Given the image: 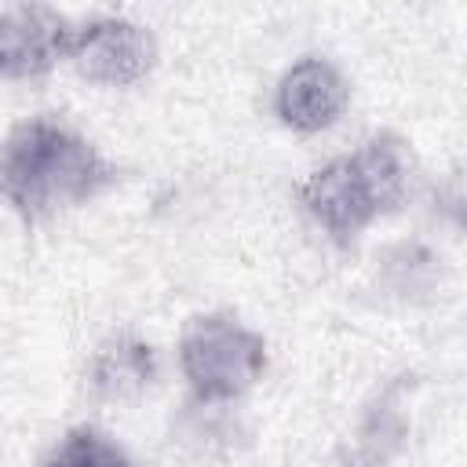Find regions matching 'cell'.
Instances as JSON below:
<instances>
[{
    "instance_id": "1",
    "label": "cell",
    "mask_w": 467,
    "mask_h": 467,
    "mask_svg": "<svg viewBox=\"0 0 467 467\" xmlns=\"http://www.w3.org/2000/svg\"><path fill=\"white\" fill-rule=\"evenodd\" d=\"M117 182V168L69 124L40 113L0 139V197L29 223L88 204Z\"/></svg>"
},
{
    "instance_id": "2",
    "label": "cell",
    "mask_w": 467,
    "mask_h": 467,
    "mask_svg": "<svg viewBox=\"0 0 467 467\" xmlns=\"http://www.w3.org/2000/svg\"><path fill=\"white\" fill-rule=\"evenodd\" d=\"M179 368L201 405L241 398L266 368V339L234 314H193L179 336Z\"/></svg>"
},
{
    "instance_id": "3",
    "label": "cell",
    "mask_w": 467,
    "mask_h": 467,
    "mask_svg": "<svg viewBox=\"0 0 467 467\" xmlns=\"http://www.w3.org/2000/svg\"><path fill=\"white\" fill-rule=\"evenodd\" d=\"M69 58L95 84H131L150 73L157 44L139 22L124 15H99L73 33Z\"/></svg>"
},
{
    "instance_id": "4",
    "label": "cell",
    "mask_w": 467,
    "mask_h": 467,
    "mask_svg": "<svg viewBox=\"0 0 467 467\" xmlns=\"http://www.w3.org/2000/svg\"><path fill=\"white\" fill-rule=\"evenodd\" d=\"M299 201L325 226V234L343 248L354 244L358 234L379 215L354 157H336L317 171H310L299 182Z\"/></svg>"
},
{
    "instance_id": "5",
    "label": "cell",
    "mask_w": 467,
    "mask_h": 467,
    "mask_svg": "<svg viewBox=\"0 0 467 467\" xmlns=\"http://www.w3.org/2000/svg\"><path fill=\"white\" fill-rule=\"evenodd\" d=\"M347 99H350V84L343 69L332 58L303 55L281 73L274 91V113L281 117V124L296 131H321L339 120Z\"/></svg>"
},
{
    "instance_id": "6",
    "label": "cell",
    "mask_w": 467,
    "mask_h": 467,
    "mask_svg": "<svg viewBox=\"0 0 467 467\" xmlns=\"http://www.w3.org/2000/svg\"><path fill=\"white\" fill-rule=\"evenodd\" d=\"M73 26L47 4H18L0 11V73L40 77L69 55Z\"/></svg>"
},
{
    "instance_id": "7",
    "label": "cell",
    "mask_w": 467,
    "mask_h": 467,
    "mask_svg": "<svg viewBox=\"0 0 467 467\" xmlns=\"http://www.w3.org/2000/svg\"><path fill=\"white\" fill-rule=\"evenodd\" d=\"M416 387L412 372H401L387 379L372 401L365 405L354 438L339 449V467H390L394 456L405 445L409 416H405V394Z\"/></svg>"
},
{
    "instance_id": "8",
    "label": "cell",
    "mask_w": 467,
    "mask_h": 467,
    "mask_svg": "<svg viewBox=\"0 0 467 467\" xmlns=\"http://www.w3.org/2000/svg\"><path fill=\"white\" fill-rule=\"evenodd\" d=\"M153 379L157 350L135 332L106 336L84 365V387L95 401H135Z\"/></svg>"
},
{
    "instance_id": "9",
    "label": "cell",
    "mask_w": 467,
    "mask_h": 467,
    "mask_svg": "<svg viewBox=\"0 0 467 467\" xmlns=\"http://www.w3.org/2000/svg\"><path fill=\"white\" fill-rule=\"evenodd\" d=\"M354 164L368 186L376 212H398L412 197L416 157L398 131H376L354 153Z\"/></svg>"
},
{
    "instance_id": "10",
    "label": "cell",
    "mask_w": 467,
    "mask_h": 467,
    "mask_svg": "<svg viewBox=\"0 0 467 467\" xmlns=\"http://www.w3.org/2000/svg\"><path fill=\"white\" fill-rule=\"evenodd\" d=\"M441 259L423 244V241H398L379 255V281L401 296V299H416L423 292H434L438 277H441Z\"/></svg>"
},
{
    "instance_id": "11",
    "label": "cell",
    "mask_w": 467,
    "mask_h": 467,
    "mask_svg": "<svg viewBox=\"0 0 467 467\" xmlns=\"http://www.w3.org/2000/svg\"><path fill=\"white\" fill-rule=\"evenodd\" d=\"M44 467H135L128 452L99 427H73L51 449Z\"/></svg>"
}]
</instances>
